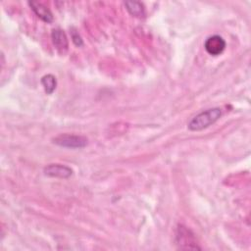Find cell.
<instances>
[{"instance_id":"6da1fadb","label":"cell","mask_w":251,"mask_h":251,"mask_svg":"<svg viewBox=\"0 0 251 251\" xmlns=\"http://www.w3.org/2000/svg\"><path fill=\"white\" fill-rule=\"evenodd\" d=\"M222 116V110L220 108H212L205 110L196 115L188 123V128L192 131L202 130L214 123H216Z\"/></svg>"},{"instance_id":"7a4b0ae2","label":"cell","mask_w":251,"mask_h":251,"mask_svg":"<svg viewBox=\"0 0 251 251\" xmlns=\"http://www.w3.org/2000/svg\"><path fill=\"white\" fill-rule=\"evenodd\" d=\"M176 242L178 245L179 249H185V250L200 249V247L197 244L194 233L189 228H187L182 225H179L176 227Z\"/></svg>"},{"instance_id":"3957f363","label":"cell","mask_w":251,"mask_h":251,"mask_svg":"<svg viewBox=\"0 0 251 251\" xmlns=\"http://www.w3.org/2000/svg\"><path fill=\"white\" fill-rule=\"evenodd\" d=\"M53 142L59 146L67 148H82L87 144V138L82 135L61 134L53 139Z\"/></svg>"},{"instance_id":"277c9868","label":"cell","mask_w":251,"mask_h":251,"mask_svg":"<svg viewBox=\"0 0 251 251\" xmlns=\"http://www.w3.org/2000/svg\"><path fill=\"white\" fill-rule=\"evenodd\" d=\"M226 43L220 35H212L208 37L204 43V48L208 54L212 56L221 55L226 49Z\"/></svg>"},{"instance_id":"5b68a950","label":"cell","mask_w":251,"mask_h":251,"mask_svg":"<svg viewBox=\"0 0 251 251\" xmlns=\"http://www.w3.org/2000/svg\"><path fill=\"white\" fill-rule=\"evenodd\" d=\"M73 170L67 166L60 164H50L44 168V175L52 177L68 178L72 176Z\"/></svg>"},{"instance_id":"8992f818","label":"cell","mask_w":251,"mask_h":251,"mask_svg":"<svg viewBox=\"0 0 251 251\" xmlns=\"http://www.w3.org/2000/svg\"><path fill=\"white\" fill-rule=\"evenodd\" d=\"M51 38L54 46L60 53H65L68 50V47H69L68 38L66 33L62 29L60 28L53 29L51 32Z\"/></svg>"},{"instance_id":"52a82bcc","label":"cell","mask_w":251,"mask_h":251,"mask_svg":"<svg viewBox=\"0 0 251 251\" xmlns=\"http://www.w3.org/2000/svg\"><path fill=\"white\" fill-rule=\"evenodd\" d=\"M28 5L31 8V10L34 12V14L43 22L51 23L53 21V15L51 11L42 3L32 1V2H28Z\"/></svg>"},{"instance_id":"ba28073f","label":"cell","mask_w":251,"mask_h":251,"mask_svg":"<svg viewBox=\"0 0 251 251\" xmlns=\"http://www.w3.org/2000/svg\"><path fill=\"white\" fill-rule=\"evenodd\" d=\"M125 6L126 7V10L129 12V14L132 15V16L140 18V17H143L145 15L144 6L140 2H135V1L126 2Z\"/></svg>"},{"instance_id":"9c48e42d","label":"cell","mask_w":251,"mask_h":251,"mask_svg":"<svg viewBox=\"0 0 251 251\" xmlns=\"http://www.w3.org/2000/svg\"><path fill=\"white\" fill-rule=\"evenodd\" d=\"M41 84L45 90V92L47 94H52L53 91L56 89V86H57V80H56V77L49 74V75H45L41 77Z\"/></svg>"},{"instance_id":"30bf717a","label":"cell","mask_w":251,"mask_h":251,"mask_svg":"<svg viewBox=\"0 0 251 251\" xmlns=\"http://www.w3.org/2000/svg\"><path fill=\"white\" fill-rule=\"evenodd\" d=\"M73 41L76 46H81L82 45V40H81L80 36L78 35V33H76V32L73 33Z\"/></svg>"}]
</instances>
